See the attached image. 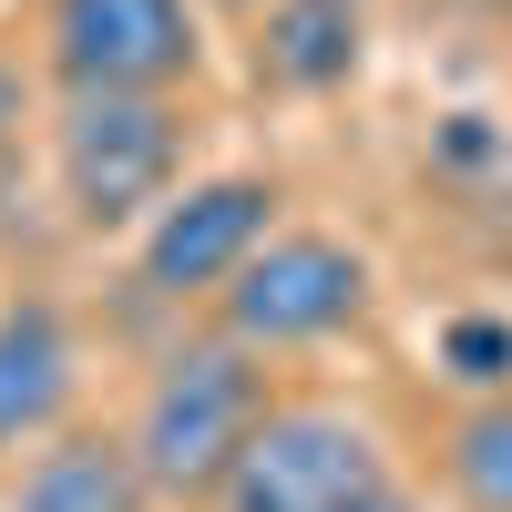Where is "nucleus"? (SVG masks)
<instances>
[{
    "label": "nucleus",
    "instance_id": "6",
    "mask_svg": "<svg viewBox=\"0 0 512 512\" xmlns=\"http://www.w3.org/2000/svg\"><path fill=\"white\" fill-rule=\"evenodd\" d=\"M267 236H277V185H267V175H195V185L144 226L134 287L164 297V308H195V297L216 308V297L236 287V267H246Z\"/></svg>",
    "mask_w": 512,
    "mask_h": 512
},
{
    "label": "nucleus",
    "instance_id": "11",
    "mask_svg": "<svg viewBox=\"0 0 512 512\" xmlns=\"http://www.w3.org/2000/svg\"><path fill=\"white\" fill-rule=\"evenodd\" d=\"M441 359H451L461 390L502 400V390H512V318H451V328H441Z\"/></svg>",
    "mask_w": 512,
    "mask_h": 512
},
{
    "label": "nucleus",
    "instance_id": "2",
    "mask_svg": "<svg viewBox=\"0 0 512 512\" xmlns=\"http://www.w3.org/2000/svg\"><path fill=\"white\" fill-rule=\"evenodd\" d=\"M185 134L195 123H185L175 93H62V123H52L62 205L93 236L154 226L185 195Z\"/></svg>",
    "mask_w": 512,
    "mask_h": 512
},
{
    "label": "nucleus",
    "instance_id": "4",
    "mask_svg": "<svg viewBox=\"0 0 512 512\" xmlns=\"http://www.w3.org/2000/svg\"><path fill=\"white\" fill-rule=\"evenodd\" d=\"M390 482V451L359 410L338 400H277L267 431L246 441V461L226 472V492L205 512H349Z\"/></svg>",
    "mask_w": 512,
    "mask_h": 512
},
{
    "label": "nucleus",
    "instance_id": "1",
    "mask_svg": "<svg viewBox=\"0 0 512 512\" xmlns=\"http://www.w3.org/2000/svg\"><path fill=\"white\" fill-rule=\"evenodd\" d=\"M267 359H246L236 338H185L164 349V369L144 379V410H134V472L154 502H216L226 472L246 461V441L267 431Z\"/></svg>",
    "mask_w": 512,
    "mask_h": 512
},
{
    "label": "nucleus",
    "instance_id": "10",
    "mask_svg": "<svg viewBox=\"0 0 512 512\" xmlns=\"http://www.w3.org/2000/svg\"><path fill=\"white\" fill-rule=\"evenodd\" d=\"M441 472L472 512H512V390L502 400H472L441 441Z\"/></svg>",
    "mask_w": 512,
    "mask_h": 512
},
{
    "label": "nucleus",
    "instance_id": "13",
    "mask_svg": "<svg viewBox=\"0 0 512 512\" xmlns=\"http://www.w3.org/2000/svg\"><path fill=\"white\" fill-rule=\"evenodd\" d=\"M11 123H21V72L0 62V134H11Z\"/></svg>",
    "mask_w": 512,
    "mask_h": 512
},
{
    "label": "nucleus",
    "instance_id": "9",
    "mask_svg": "<svg viewBox=\"0 0 512 512\" xmlns=\"http://www.w3.org/2000/svg\"><path fill=\"white\" fill-rule=\"evenodd\" d=\"M144 472L123 431H62L52 451H31V472L11 492V512H144Z\"/></svg>",
    "mask_w": 512,
    "mask_h": 512
},
{
    "label": "nucleus",
    "instance_id": "8",
    "mask_svg": "<svg viewBox=\"0 0 512 512\" xmlns=\"http://www.w3.org/2000/svg\"><path fill=\"white\" fill-rule=\"evenodd\" d=\"M369 0H267L256 11V82L277 93H338L359 72Z\"/></svg>",
    "mask_w": 512,
    "mask_h": 512
},
{
    "label": "nucleus",
    "instance_id": "7",
    "mask_svg": "<svg viewBox=\"0 0 512 512\" xmlns=\"http://www.w3.org/2000/svg\"><path fill=\"white\" fill-rule=\"evenodd\" d=\"M82 400V338L62 297H0V451H31V441H62V420Z\"/></svg>",
    "mask_w": 512,
    "mask_h": 512
},
{
    "label": "nucleus",
    "instance_id": "5",
    "mask_svg": "<svg viewBox=\"0 0 512 512\" xmlns=\"http://www.w3.org/2000/svg\"><path fill=\"white\" fill-rule=\"evenodd\" d=\"M195 62V0H41V72L62 93H185Z\"/></svg>",
    "mask_w": 512,
    "mask_h": 512
},
{
    "label": "nucleus",
    "instance_id": "14",
    "mask_svg": "<svg viewBox=\"0 0 512 512\" xmlns=\"http://www.w3.org/2000/svg\"><path fill=\"white\" fill-rule=\"evenodd\" d=\"M216 11H267V0H216Z\"/></svg>",
    "mask_w": 512,
    "mask_h": 512
},
{
    "label": "nucleus",
    "instance_id": "3",
    "mask_svg": "<svg viewBox=\"0 0 512 512\" xmlns=\"http://www.w3.org/2000/svg\"><path fill=\"white\" fill-rule=\"evenodd\" d=\"M359 308H369V256L349 236L277 226L216 297V338H236L246 359H297V349H328L338 328H359Z\"/></svg>",
    "mask_w": 512,
    "mask_h": 512
},
{
    "label": "nucleus",
    "instance_id": "12",
    "mask_svg": "<svg viewBox=\"0 0 512 512\" xmlns=\"http://www.w3.org/2000/svg\"><path fill=\"white\" fill-rule=\"evenodd\" d=\"M349 512H420V502H410L400 482H379V492H369V502H349Z\"/></svg>",
    "mask_w": 512,
    "mask_h": 512
}]
</instances>
